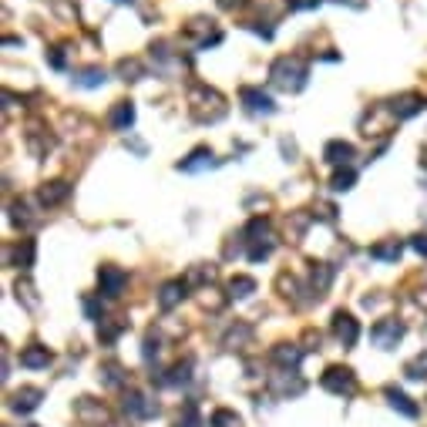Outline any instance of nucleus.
Segmentation results:
<instances>
[{"instance_id":"obj_8","label":"nucleus","mask_w":427,"mask_h":427,"mask_svg":"<svg viewBox=\"0 0 427 427\" xmlns=\"http://www.w3.org/2000/svg\"><path fill=\"white\" fill-rule=\"evenodd\" d=\"M239 101L246 104L249 115H272V111H276L272 98L266 95V91H259V88H242V91H239Z\"/></svg>"},{"instance_id":"obj_30","label":"nucleus","mask_w":427,"mask_h":427,"mask_svg":"<svg viewBox=\"0 0 427 427\" xmlns=\"http://www.w3.org/2000/svg\"><path fill=\"white\" fill-rule=\"evenodd\" d=\"M27 205H24V202H14V205H10V222H14V226H31V219H27Z\"/></svg>"},{"instance_id":"obj_22","label":"nucleus","mask_w":427,"mask_h":427,"mask_svg":"<svg viewBox=\"0 0 427 427\" xmlns=\"http://www.w3.org/2000/svg\"><path fill=\"white\" fill-rule=\"evenodd\" d=\"M14 266L20 270H31L34 266V239H20L17 249H14Z\"/></svg>"},{"instance_id":"obj_18","label":"nucleus","mask_w":427,"mask_h":427,"mask_svg":"<svg viewBox=\"0 0 427 427\" xmlns=\"http://www.w3.org/2000/svg\"><path fill=\"white\" fill-rule=\"evenodd\" d=\"M387 401H390V407L401 410L404 417H417V414H421V410H417V404L410 401L404 390H397V387H387Z\"/></svg>"},{"instance_id":"obj_31","label":"nucleus","mask_w":427,"mask_h":427,"mask_svg":"<svg viewBox=\"0 0 427 427\" xmlns=\"http://www.w3.org/2000/svg\"><path fill=\"white\" fill-rule=\"evenodd\" d=\"M323 0H286V7L290 10H316Z\"/></svg>"},{"instance_id":"obj_3","label":"nucleus","mask_w":427,"mask_h":427,"mask_svg":"<svg viewBox=\"0 0 427 427\" xmlns=\"http://www.w3.org/2000/svg\"><path fill=\"white\" fill-rule=\"evenodd\" d=\"M320 384H323V390H330L336 397H353L357 394V373L350 367H327Z\"/></svg>"},{"instance_id":"obj_19","label":"nucleus","mask_w":427,"mask_h":427,"mask_svg":"<svg viewBox=\"0 0 427 427\" xmlns=\"http://www.w3.org/2000/svg\"><path fill=\"white\" fill-rule=\"evenodd\" d=\"M68 195H71V185L58 178V182H47V185L40 189V202H44V205H58V202H64Z\"/></svg>"},{"instance_id":"obj_21","label":"nucleus","mask_w":427,"mask_h":427,"mask_svg":"<svg viewBox=\"0 0 427 427\" xmlns=\"http://www.w3.org/2000/svg\"><path fill=\"white\" fill-rule=\"evenodd\" d=\"M104 81H108V75H104L101 68H84V71L75 75V84H78V88H101Z\"/></svg>"},{"instance_id":"obj_24","label":"nucleus","mask_w":427,"mask_h":427,"mask_svg":"<svg viewBox=\"0 0 427 427\" xmlns=\"http://www.w3.org/2000/svg\"><path fill=\"white\" fill-rule=\"evenodd\" d=\"M209 424L212 427H242V417L229 407H219V410H212V421H209Z\"/></svg>"},{"instance_id":"obj_9","label":"nucleus","mask_w":427,"mask_h":427,"mask_svg":"<svg viewBox=\"0 0 427 427\" xmlns=\"http://www.w3.org/2000/svg\"><path fill=\"white\" fill-rule=\"evenodd\" d=\"M40 401H44V390L40 387H20L14 397H10V410H17V414H34L40 407Z\"/></svg>"},{"instance_id":"obj_17","label":"nucleus","mask_w":427,"mask_h":427,"mask_svg":"<svg viewBox=\"0 0 427 427\" xmlns=\"http://www.w3.org/2000/svg\"><path fill=\"white\" fill-rule=\"evenodd\" d=\"M323 158L330 162V165H350V158H353V145L350 141H330L327 148H323Z\"/></svg>"},{"instance_id":"obj_25","label":"nucleus","mask_w":427,"mask_h":427,"mask_svg":"<svg viewBox=\"0 0 427 427\" xmlns=\"http://www.w3.org/2000/svg\"><path fill=\"white\" fill-rule=\"evenodd\" d=\"M189 370H192V364H189V360H185V364H175V367L169 370V377H158V384H165V387L185 384V380H189Z\"/></svg>"},{"instance_id":"obj_34","label":"nucleus","mask_w":427,"mask_h":427,"mask_svg":"<svg viewBox=\"0 0 427 427\" xmlns=\"http://www.w3.org/2000/svg\"><path fill=\"white\" fill-rule=\"evenodd\" d=\"M410 246H414V253H421V256H427V233H421V235H414V239H410Z\"/></svg>"},{"instance_id":"obj_20","label":"nucleus","mask_w":427,"mask_h":427,"mask_svg":"<svg viewBox=\"0 0 427 427\" xmlns=\"http://www.w3.org/2000/svg\"><path fill=\"white\" fill-rule=\"evenodd\" d=\"M333 283V270L327 266V263H313V290H316V296H323V293L330 290Z\"/></svg>"},{"instance_id":"obj_10","label":"nucleus","mask_w":427,"mask_h":427,"mask_svg":"<svg viewBox=\"0 0 427 427\" xmlns=\"http://www.w3.org/2000/svg\"><path fill=\"white\" fill-rule=\"evenodd\" d=\"M219 158H215L212 148H195L189 158L178 162V172H205V169H215Z\"/></svg>"},{"instance_id":"obj_11","label":"nucleus","mask_w":427,"mask_h":427,"mask_svg":"<svg viewBox=\"0 0 427 427\" xmlns=\"http://www.w3.org/2000/svg\"><path fill=\"white\" fill-rule=\"evenodd\" d=\"M108 125H111L115 132H128V128L135 125V104H132V101H118L115 108L108 111Z\"/></svg>"},{"instance_id":"obj_37","label":"nucleus","mask_w":427,"mask_h":427,"mask_svg":"<svg viewBox=\"0 0 427 427\" xmlns=\"http://www.w3.org/2000/svg\"><path fill=\"white\" fill-rule=\"evenodd\" d=\"M336 3H350V7H357V10H364V7H367V0H336Z\"/></svg>"},{"instance_id":"obj_23","label":"nucleus","mask_w":427,"mask_h":427,"mask_svg":"<svg viewBox=\"0 0 427 427\" xmlns=\"http://www.w3.org/2000/svg\"><path fill=\"white\" fill-rule=\"evenodd\" d=\"M253 293H256L253 276H233V283H229V296H233V300H246V296H253Z\"/></svg>"},{"instance_id":"obj_26","label":"nucleus","mask_w":427,"mask_h":427,"mask_svg":"<svg viewBox=\"0 0 427 427\" xmlns=\"http://www.w3.org/2000/svg\"><path fill=\"white\" fill-rule=\"evenodd\" d=\"M353 182H357V172H353V169H340V172L333 175L330 189L333 192H350V189H353Z\"/></svg>"},{"instance_id":"obj_32","label":"nucleus","mask_w":427,"mask_h":427,"mask_svg":"<svg viewBox=\"0 0 427 427\" xmlns=\"http://www.w3.org/2000/svg\"><path fill=\"white\" fill-rule=\"evenodd\" d=\"M141 353H145V360L152 364V357H158V336H152V333H148V336H145V350H141Z\"/></svg>"},{"instance_id":"obj_1","label":"nucleus","mask_w":427,"mask_h":427,"mask_svg":"<svg viewBox=\"0 0 427 427\" xmlns=\"http://www.w3.org/2000/svg\"><path fill=\"white\" fill-rule=\"evenodd\" d=\"M306 78H310V68H306V61L296 58V54H286V58H276L270 68V81L279 88V91H303L306 88Z\"/></svg>"},{"instance_id":"obj_15","label":"nucleus","mask_w":427,"mask_h":427,"mask_svg":"<svg viewBox=\"0 0 427 427\" xmlns=\"http://www.w3.org/2000/svg\"><path fill=\"white\" fill-rule=\"evenodd\" d=\"M182 300H185V283H182V279L165 283L162 293H158V306H162V310H172V306H178Z\"/></svg>"},{"instance_id":"obj_12","label":"nucleus","mask_w":427,"mask_h":427,"mask_svg":"<svg viewBox=\"0 0 427 427\" xmlns=\"http://www.w3.org/2000/svg\"><path fill=\"white\" fill-rule=\"evenodd\" d=\"M47 364H51V350H47V347H40V343H31V347L20 350V367L44 370Z\"/></svg>"},{"instance_id":"obj_28","label":"nucleus","mask_w":427,"mask_h":427,"mask_svg":"<svg viewBox=\"0 0 427 427\" xmlns=\"http://www.w3.org/2000/svg\"><path fill=\"white\" fill-rule=\"evenodd\" d=\"M175 427H202V417H199V407H195L192 401L182 407V414H178V421H175Z\"/></svg>"},{"instance_id":"obj_39","label":"nucleus","mask_w":427,"mask_h":427,"mask_svg":"<svg viewBox=\"0 0 427 427\" xmlns=\"http://www.w3.org/2000/svg\"><path fill=\"white\" fill-rule=\"evenodd\" d=\"M115 3H132V0H115Z\"/></svg>"},{"instance_id":"obj_16","label":"nucleus","mask_w":427,"mask_h":427,"mask_svg":"<svg viewBox=\"0 0 427 427\" xmlns=\"http://www.w3.org/2000/svg\"><path fill=\"white\" fill-rule=\"evenodd\" d=\"M421 108H424V101H421L417 95H401V98L390 101V111H394L397 118H414Z\"/></svg>"},{"instance_id":"obj_27","label":"nucleus","mask_w":427,"mask_h":427,"mask_svg":"<svg viewBox=\"0 0 427 427\" xmlns=\"http://www.w3.org/2000/svg\"><path fill=\"white\" fill-rule=\"evenodd\" d=\"M404 373H407L410 380H427V353H417L407 367H404Z\"/></svg>"},{"instance_id":"obj_35","label":"nucleus","mask_w":427,"mask_h":427,"mask_svg":"<svg viewBox=\"0 0 427 427\" xmlns=\"http://www.w3.org/2000/svg\"><path fill=\"white\" fill-rule=\"evenodd\" d=\"M84 313H88V320H101V306H98V300H84Z\"/></svg>"},{"instance_id":"obj_4","label":"nucleus","mask_w":427,"mask_h":427,"mask_svg":"<svg viewBox=\"0 0 427 427\" xmlns=\"http://www.w3.org/2000/svg\"><path fill=\"white\" fill-rule=\"evenodd\" d=\"M125 283H128V276H125V270H118V266H101L98 270V296L118 300L125 293Z\"/></svg>"},{"instance_id":"obj_5","label":"nucleus","mask_w":427,"mask_h":427,"mask_svg":"<svg viewBox=\"0 0 427 427\" xmlns=\"http://www.w3.org/2000/svg\"><path fill=\"white\" fill-rule=\"evenodd\" d=\"M333 336H336L343 347H357V340H360V323H357V316L347 310L333 313Z\"/></svg>"},{"instance_id":"obj_14","label":"nucleus","mask_w":427,"mask_h":427,"mask_svg":"<svg viewBox=\"0 0 427 427\" xmlns=\"http://www.w3.org/2000/svg\"><path fill=\"white\" fill-rule=\"evenodd\" d=\"M272 360H276L279 367L296 370L300 367V360H303V350L296 347V343H279V347H272Z\"/></svg>"},{"instance_id":"obj_33","label":"nucleus","mask_w":427,"mask_h":427,"mask_svg":"<svg viewBox=\"0 0 427 427\" xmlns=\"http://www.w3.org/2000/svg\"><path fill=\"white\" fill-rule=\"evenodd\" d=\"M118 373H121V370H118L115 364H108V367H104V384H111V387H118V384H121V377H118Z\"/></svg>"},{"instance_id":"obj_6","label":"nucleus","mask_w":427,"mask_h":427,"mask_svg":"<svg viewBox=\"0 0 427 427\" xmlns=\"http://www.w3.org/2000/svg\"><path fill=\"white\" fill-rule=\"evenodd\" d=\"M370 340L380 350H394L404 340V323H397V320H380V323L370 330Z\"/></svg>"},{"instance_id":"obj_13","label":"nucleus","mask_w":427,"mask_h":427,"mask_svg":"<svg viewBox=\"0 0 427 427\" xmlns=\"http://www.w3.org/2000/svg\"><path fill=\"white\" fill-rule=\"evenodd\" d=\"M404 253V242L401 239H384L377 246H370V259H380V263H397Z\"/></svg>"},{"instance_id":"obj_29","label":"nucleus","mask_w":427,"mask_h":427,"mask_svg":"<svg viewBox=\"0 0 427 427\" xmlns=\"http://www.w3.org/2000/svg\"><path fill=\"white\" fill-rule=\"evenodd\" d=\"M118 75H125V81H141L145 68H141L138 61H121V64H118Z\"/></svg>"},{"instance_id":"obj_2","label":"nucleus","mask_w":427,"mask_h":427,"mask_svg":"<svg viewBox=\"0 0 427 427\" xmlns=\"http://www.w3.org/2000/svg\"><path fill=\"white\" fill-rule=\"evenodd\" d=\"M246 242H249V259L253 263H259V259H266V256L272 253V233H270V222L266 219H253L249 226H246Z\"/></svg>"},{"instance_id":"obj_7","label":"nucleus","mask_w":427,"mask_h":427,"mask_svg":"<svg viewBox=\"0 0 427 427\" xmlns=\"http://www.w3.org/2000/svg\"><path fill=\"white\" fill-rule=\"evenodd\" d=\"M125 414L135 417V421H152L158 414V404L148 401L141 390H128V394H125Z\"/></svg>"},{"instance_id":"obj_38","label":"nucleus","mask_w":427,"mask_h":427,"mask_svg":"<svg viewBox=\"0 0 427 427\" xmlns=\"http://www.w3.org/2000/svg\"><path fill=\"white\" fill-rule=\"evenodd\" d=\"M242 3H246V0H219V7H226V10H229V7H242Z\"/></svg>"},{"instance_id":"obj_36","label":"nucleus","mask_w":427,"mask_h":427,"mask_svg":"<svg viewBox=\"0 0 427 427\" xmlns=\"http://www.w3.org/2000/svg\"><path fill=\"white\" fill-rule=\"evenodd\" d=\"M47 61H51V68H64V54H61V47H54V51H51V54H47Z\"/></svg>"}]
</instances>
